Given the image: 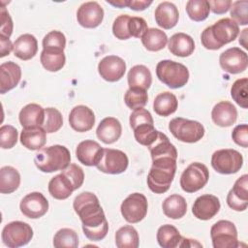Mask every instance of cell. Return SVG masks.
I'll use <instances>...</instances> for the list:
<instances>
[{"mask_svg": "<svg viewBox=\"0 0 248 248\" xmlns=\"http://www.w3.org/2000/svg\"><path fill=\"white\" fill-rule=\"evenodd\" d=\"M18 119L23 128L35 126L42 127L45 121V108L38 104H28L19 111Z\"/></svg>", "mask_w": 248, "mask_h": 248, "instance_id": "obj_28", "label": "cell"}, {"mask_svg": "<svg viewBox=\"0 0 248 248\" xmlns=\"http://www.w3.org/2000/svg\"><path fill=\"white\" fill-rule=\"evenodd\" d=\"M170 53L179 57L190 56L195 49V42L188 34L179 32L173 34L168 41Z\"/></svg>", "mask_w": 248, "mask_h": 248, "instance_id": "obj_25", "label": "cell"}, {"mask_svg": "<svg viewBox=\"0 0 248 248\" xmlns=\"http://www.w3.org/2000/svg\"><path fill=\"white\" fill-rule=\"evenodd\" d=\"M104 148L95 140H85L80 141L76 150L78 160L88 167L97 166L103 156Z\"/></svg>", "mask_w": 248, "mask_h": 248, "instance_id": "obj_20", "label": "cell"}, {"mask_svg": "<svg viewBox=\"0 0 248 248\" xmlns=\"http://www.w3.org/2000/svg\"><path fill=\"white\" fill-rule=\"evenodd\" d=\"M156 23L163 29H171L173 28L179 18V13L176 6L168 1L160 3L154 13Z\"/></svg>", "mask_w": 248, "mask_h": 248, "instance_id": "obj_24", "label": "cell"}, {"mask_svg": "<svg viewBox=\"0 0 248 248\" xmlns=\"http://www.w3.org/2000/svg\"><path fill=\"white\" fill-rule=\"evenodd\" d=\"M143 46L149 51H159L168 44L167 34L158 28H149L140 38Z\"/></svg>", "mask_w": 248, "mask_h": 248, "instance_id": "obj_36", "label": "cell"}, {"mask_svg": "<svg viewBox=\"0 0 248 248\" xmlns=\"http://www.w3.org/2000/svg\"><path fill=\"white\" fill-rule=\"evenodd\" d=\"M62 173H64L70 179L75 190L78 189L84 181V172L82 169L76 164H70L65 170H62Z\"/></svg>", "mask_w": 248, "mask_h": 248, "instance_id": "obj_48", "label": "cell"}, {"mask_svg": "<svg viewBox=\"0 0 248 248\" xmlns=\"http://www.w3.org/2000/svg\"><path fill=\"white\" fill-rule=\"evenodd\" d=\"M107 3H108L109 5H112L113 7H116V8H124V7L129 6V0H117V1L107 0Z\"/></svg>", "mask_w": 248, "mask_h": 248, "instance_id": "obj_57", "label": "cell"}, {"mask_svg": "<svg viewBox=\"0 0 248 248\" xmlns=\"http://www.w3.org/2000/svg\"><path fill=\"white\" fill-rule=\"evenodd\" d=\"M122 134V126L115 117H106L99 123L96 135L106 144H111L119 140Z\"/></svg>", "mask_w": 248, "mask_h": 248, "instance_id": "obj_22", "label": "cell"}, {"mask_svg": "<svg viewBox=\"0 0 248 248\" xmlns=\"http://www.w3.org/2000/svg\"><path fill=\"white\" fill-rule=\"evenodd\" d=\"M17 130L12 125H3L0 128V146L3 149H10L17 142Z\"/></svg>", "mask_w": 248, "mask_h": 248, "instance_id": "obj_45", "label": "cell"}, {"mask_svg": "<svg viewBox=\"0 0 248 248\" xmlns=\"http://www.w3.org/2000/svg\"><path fill=\"white\" fill-rule=\"evenodd\" d=\"M20 142L29 150H39L46 142V132L41 126L23 128L20 133Z\"/></svg>", "mask_w": 248, "mask_h": 248, "instance_id": "obj_27", "label": "cell"}, {"mask_svg": "<svg viewBox=\"0 0 248 248\" xmlns=\"http://www.w3.org/2000/svg\"><path fill=\"white\" fill-rule=\"evenodd\" d=\"M231 0H213L208 1V4L210 6V10L217 15H222L228 12L232 6Z\"/></svg>", "mask_w": 248, "mask_h": 248, "instance_id": "obj_53", "label": "cell"}, {"mask_svg": "<svg viewBox=\"0 0 248 248\" xmlns=\"http://www.w3.org/2000/svg\"><path fill=\"white\" fill-rule=\"evenodd\" d=\"M53 246L55 248H77L78 246V233L69 228L60 229L53 237Z\"/></svg>", "mask_w": 248, "mask_h": 248, "instance_id": "obj_40", "label": "cell"}, {"mask_svg": "<svg viewBox=\"0 0 248 248\" xmlns=\"http://www.w3.org/2000/svg\"><path fill=\"white\" fill-rule=\"evenodd\" d=\"M248 79L247 78L236 79L231 88V96L233 101L242 108H248V93H247Z\"/></svg>", "mask_w": 248, "mask_h": 248, "instance_id": "obj_41", "label": "cell"}, {"mask_svg": "<svg viewBox=\"0 0 248 248\" xmlns=\"http://www.w3.org/2000/svg\"><path fill=\"white\" fill-rule=\"evenodd\" d=\"M211 118L217 126L230 127L236 121V108L229 101H221L213 107Z\"/></svg>", "mask_w": 248, "mask_h": 248, "instance_id": "obj_23", "label": "cell"}, {"mask_svg": "<svg viewBox=\"0 0 248 248\" xmlns=\"http://www.w3.org/2000/svg\"><path fill=\"white\" fill-rule=\"evenodd\" d=\"M248 175L243 174L234 182L227 196L228 205L235 211H244L248 206Z\"/></svg>", "mask_w": 248, "mask_h": 248, "instance_id": "obj_17", "label": "cell"}, {"mask_svg": "<svg viewBox=\"0 0 248 248\" xmlns=\"http://www.w3.org/2000/svg\"><path fill=\"white\" fill-rule=\"evenodd\" d=\"M130 19L129 15L118 16L112 24V33L118 40H127L131 38L128 29V22Z\"/></svg>", "mask_w": 248, "mask_h": 248, "instance_id": "obj_46", "label": "cell"}, {"mask_svg": "<svg viewBox=\"0 0 248 248\" xmlns=\"http://www.w3.org/2000/svg\"><path fill=\"white\" fill-rule=\"evenodd\" d=\"M136 140L144 146L149 147L157 139L159 131L154 128V124L143 123L133 129Z\"/></svg>", "mask_w": 248, "mask_h": 248, "instance_id": "obj_39", "label": "cell"}, {"mask_svg": "<svg viewBox=\"0 0 248 248\" xmlns=\"http://www.w3.org/2000/svg\"><path fill=\"white\" fill-rule=\"evenodd\" d=\"M115 244L118 248H138L140 238L137 230L130 225L118 229L115 232Z\"/></svg>", "mask_w": 248, "mask_h": 248, "instance_id": "obj_37", "label": "cell"}, {"mask_svg": "<svg viewBox=\"0 0 248 248\" xmlns=\"http://www.w3.org/2000/svg\"><path fill=\"white\" fill-rule=\"evenodd\" d=\"M219 63L221 68L229 74H239L244 72L248 66V56L239 47H231L220 54Z\"/></svg>", "mask_w": 248, "mask_h": 248, "instance_id": "obj_13", "label": "cell"}, {"mask_svg": "<svg viewBox=\"0 0 248 248\" xmlns=\"http://www.w3.org/2000/svg\"><path fill=\"white\" fill-rule=\"evenodd\" d=\"M0 17H1V27H0V31L2 36H5L7 38H10L12 33H13V28H14V24H13V20L12 17L9 14V12L7 11V9L5 8V6L1 7L0 10Z\"/></svg>", "mask_w": 248, "mask_h": 248, "instance_id": "obj_52", "label": "cell"}, {"mask_svg": "<svg viewBox=\"0 0 248 248\" xmlns=\"http://www.w3.org/2000/svg\"><path fill=\"white\" fill-rule=\"evenodd\" d=\"M209 179V171L205 165L191 163L180 176V186L186 193H195L205 186Z\"/></svg>", "mask_w": 248, "mask_h": 248, "instance_id": "obj_8", "label": "cell"}, {"mask_svg": "<svg viewBox=\"0 0 248 248\" xmlns=\"http://www.w3.org/2000/svg\"><path fill=\"white\" fill-rule=\"evenodd\" d=\"M148 203L144 195L133 193L129 195L121 203L120 211L123 218L131 224L139 223L147 214Z\"/></svg>", "mask_w": 248, "mask_h": 248, "instance_id": "obj_11", "label": "cell"}, {"mask_svg": "<svg viewBox=\"0 0 248 248\" xmlns=\"http://www.w3.org/2000/svg\"><path fill=\"white\" fill-rule=\"evenodd\" d=\"M73 207L82 223L83 233L89 240L100 241L106 237L108 224L95 194L80 193L75 198Z\"/></svg>", "mask_w": 248, "mask_h": 248, "instance_id": "obj_1", "label": "cell"}, {"mask_svg": "<svg viewBox=\"0 0 248 248\" xmlns=\"http://www.w3.org/2000/svg\"><path fill=\"white\" fill-rule=\"evenodd\" d=\"M66 46L65 35L57 30L48 32L43 39V48H60L64 49Z\"/></svg>", "mask_w": 248, "mask_h": 248, "instance_id": "obj_47", "label": "cell"}, {"mask_svg": "<svg viewBox=\"0 0 248 248\" xmlns=\"http://www.w3.org/2000/svg\"><path fill=\"white\" fill-rule=\"evenodd\" d=\"M71 162L69 149L60 144L42 147L36 153L34 163L43 172H53L65 170Z\"/></svg>", "mask_w": 248, "mask_h": 248, "instance_id": "obj_4", "label": "cell"}, {"mask_svg": "<svg viewBox=\"0 0 248 248\" xmlns=\"http://www.w3.org/2000/svg\"><path fill=\"white\" fill-rule=\"evenodd\" d=\"M69 124L73 130L79 133L91 130L95 124L93 110L83 105L76 106L70 111Z\"/></svg>", "mask_w": 248, "mask_h": 248, "instance_id": "obj_19", "label": "cell"}, {"mask_svg": "<svg viewBox=\"0 0 248 248\" xmlns=\"http://www.w3.org/2000/svg\"><path fill=\"white\" fill-rule=\"evenodd\" d=\"M0 57H5L10 54V52L14 48V44H12L11 40L5 36L0 35Z\"/></svg>", "mask_w": 248, "mask_h": 248, "instance_id": "obj_54", "label": "cell"}, {"mask_svg": "<svg viewBox=\"0 0 248 248\" xmlns=\"http://www.w3.org/2000/svg\"><path fill=\"white\" fill-rule=\"evenodd\" d=\"M129 165V159L126 153L119 149L104 148L103 156L96 168L108 174H119L124 172Z\"/></svg>", "mask_w": 248, "mask_h": 248, "instance_id": "obj_12", "label": "cell"}, {"mask_svg": "<svg viewBox=\"0 0 248 248\" xmlns=\"http://www.w3.org/2000/svg\"><path fill=\"white\" fill-rule=\"evenodd\" d=\"M232 140L242 147L248 146V126L247 124H240L233 128L232 132Z\"/></svg>", "mask_w": 248, "mask_h": 248, "instance_id": "obj_51", "label": "cell"}, {"mask_svg": "<svg viewBox=\"0 0 248 248\" xmlns=\"http://www.w3.org/2000/svg\"><path fill=\"white\" fill-rule=\"evenodd\" d=\"M98 72L103 79L115 82L123 78L126 72V63L119 56L108 55L99 62Z\"/></svg>", "mask_w": 248, "mask_h": 248, "instance_id": "obj_15", "label": "cell"}, {"mask_svg": "<svg viewBox=\"0 0 248 248\" xmlns=\"http://www.w3.org/2000/svg\"><path fill=\"white\" fill-rule=\"evenodd\" d=\"M3 243L9 248H17L30 242L33 237L31 226L22 221H13L5 225L1 233Z\"/></svg>", "mask_w": 248, "mask_h": 248, "instance_id": "obj_7", "label": "cell"}, {"mask_svg": "<svg viewBox=\"0 0 248 248\" xmlns=\"http://www.w3.org/2000/svg\"><path fill=\"white\" fill-rule=\"evenodd\" d=\"M129 88H140L147 90L152 83V75L150 70L144 65H136L128 73Z\"/></svg>", "mask_w": 248, "mask_h": 248, "instance_id": "obj_29", "label": "cell"}, {"mask_svg": "<svg viewBox=\"0 0 248 248\" xmlns=\"http://www.w3.org/2000/svg\"><path fill=\"white\" fill-rule=\"evenodd\" d=\"M104 18V10L96 1L81 4L77 12V19L84 28H95L99 26Z\"/></svg>", "mask_w": 248, "mask_h": 248, "instance_id": "obj_16", "label": "cell"}, {"mask_svg": "<svg viewBox=\"0 0 248 248\" xmlns=\"http://www.w3.org/2000/svg\"><path fill=\"white\" fill-rule=\"evenodd\" d=\"M43 67L49 72L61 70L66 62L64 49L60 48H43L40 56Z\"/></svg>", "mask_w": 248, "mask_h": 248, "instance_id": "obj_31", "label": "cell"}, {"mask_svg": "<svg viewBox=\"0 0 248 248\" xmlns=\"http://www.w3.org/2000/svg\"><path fill=\"white\" fill-rule=\"evenodd\" d=\"M21 213L30 219H38L44 216L48 210V202L40 192L27 194L20 202Z\"/></svg>", "mask_w": 248, "mask_h": 248, "instance_id": "obj_14", "label": "cell"}, {"mask_svg": "<svg viewBox=\"0 0 248 248\" xmlns=\"http://www.w3.org/2000/svg\"><path fill=\"white\" fill-rule=\"evenodd\" d=\"M178 101L173 93L169 91L158 94L153 102V109L160 116H169L176 111Z\"/></svg>", "mask_w": 248, "mask_h": 248, "instance_id": "obj_33", "label": "cell"}, {"mask_svg": "<svg viewBox=\"0 0 248 248\" xmlns=\"http://www.w3.org/2000/svg\"><path fill=\"white\" fill-rule=\"evenodd\" d=\"M156 238L161 247L175 248L179 247L182 236L174 226L166 224L158 229Z\"/></svg>", "mask_w": 248, "mask_h": 248, "instance_id": "obj_35", "label": "cell"}, {"mask_svg": "<svg viewBox=\"0 0 248 248\" xmlns=\"http://www.w3.org/2000/svg\"><path fill=\"white\" fill-rule=\"evenodd\" d=\"M37 51L38 42L35 36L31 34H22L14 43L13 52L21 60H30L37 54Z\"/></svg>", "mask_w": 248, "mask_h": 248, "instance_id": "obj_26", "label": "cell"}, {"mask_svg": "<svg viewBox=\"0 0 248 248\" xmlns=\"http://www.w3.org/2000/svg\"><path fill=\"white\" fill-rule=\"evenodd\" d=\"M152 4V1L145 0H129V8L134 11H143Z\"/></svg>", "mask_w": 248, "mask_h": 248, "instance_id": "obj_55", "label": "cell"}, {"mask_svg": "<svg viewBox=\"0 0 248 248\" xmlns=\"http://www.w3.org/2000/svg\"><path fill=\"white\" fill-rule=\"evenodd\" d=\"M195 246L201 247L202 245L201 243L197 242L195 239H190V238H185V237L181 238L179 247H195Z\"/></svg>", "mask_w": 248, "mask_h": 248, "instance_id": "obj_56", "label": "cell"}, {"mask_svg": "<svg viewBox=\"0 0 248 248\" xmlns=\"http://www.w3.org/2000/svg\"><path fill=\"white\" fill-rule=\"evenodd\" d=\"M176 160L172 157L152 160V166L147 175V185L153 193L163 194L170 189L176 170Z\"/></svg>", "mask_w": 248, "mask_h": 248, "instance_id": "obj_3", "label": "cell"}, {"mask_svg": "<svg viewBox=\"0 0 248 248\" xmlns=\"http://www.w3.org/2000/svg\"><path fill=\"white\" fill-rule=\"evenodd\" d=\"M220 207V201L216 196L205 194L196 199L192 212L196 218L206 221L213 218L219 212Z\"/></svg>", "mask_w": 248, "mask_h": 248, "instance_id": "obj_18", "label": "cell"}, {"mask_svg": "<svg viewBox=\"0 0 248 248\" xmlns=\"http://www.w3.org/2000/svg\"><path fill=\"white\" fill-rule=\"evenodd\" d=\"M243 157L235 149H219L212 154L211 166L221 174H232L240 170Z\"/></svg>", "mask_w": 248, "mask_h": 248, "instance_id": "obj_9", "label": "cell"}, {"mask_svg": "<svg viewBox=\"0 0 248 248\" xmlns=\"http://www.w3.org/2000/svg\"><path fill=\"white\" fill-rule=\"evenodd\" d=\"M186 13L194 21H202L207 18L210 6L206 0H190L186 3Z\"/></svg>", "mask_w": 248, "mask_h": 248, "instance_id": "obj_38", "label": "cell"}, {"mask_svg": "<svg viewBox=\"0 0 248 248\" xmlns=\"http://www.w3.org/2000/svg\"><path fill=\"white\" fill-rule=\"evenodd\" d=\"M143 123L154 124L151 113L143 108L134 109L133 112L130 114V126H131V128L134 129L137 126H139L140 124H143Z\"/></svg>", "mask_w": 248, "mask_h": 248, "instance_id": "obj_50", "label": "cell"}, {"mask_svg": "<svg viewBox=\"0 0 248 248\" xmlns=\"http://www.w3.org/2000/svg\"><path fill=\"white\" fill-rule=\"evenodd\" d=\"M74 191L72 182L62 172L52 177L48 182V192L56 200H66Z\"/></svg>", "mask_w": 248, "mask_h": 248, "instance_id": "obj_30", "label": "cell"}, {"mask_svg": "<svg viewBox=\"0 0 248 248\" xmlns=\"http://www.w3.org/2000/svg\"><path fill=\"white\" fill-rule=\"evenodd\" d=\"M162 209L167 217L170 219H180L187 212V202L182 196L173 194L165 199L162 203Z\"/></svg>", "mask_w": 248, "mask_h": 248, "instance_id": "obj_32", "label": "cell"}, {"mask_svg": "<svg viewBox=\"0 0 248 248\" xmlns=\"http://www.w3.org/2000/svg\"><path fill=\"white\" fill-rule=\"evenodd\" d=\"M21 78L19 65L13 61H7L0 65V93L5 94L14 89Z\"/></svg>", "mask_w": 248, "mask_h": 248, "instance_id": "obj_21", "label": "cell"}, {"mask_svg": "<svg viewBox=\"0 0 248 248\" xmlns=\"http://www.w3.org/2000/svg\"><path fill=\"white\" fill-rule=\"evenodd\" d=\"M238 33V24L232 18L225 17L206 27L201 35V41L206 49L216 50L224 45L234 41Z\"/></svg>", "mask_w": 248, "mask_h": 248, "instance_id": "obj_2", "label": "cell"}, {"mask_svg": "<svg viewBox=\"0 0 248 248\" xmlns=\"http://www.w3.org/2000/svg\"><path fill=\"white\" fill-rule=\"evenodd\" d=\"M169 130L172 136L183 142L194 143L204 136V127L198 121L182 117H175L169 123Z\"/></svg>", "mask_w": 248, "mask_h": 248, "instance_id": "obj_6", "label": "cell"}, {"mask_svg": "<svg viewBox=\"0 0 248 248\" xmlns=\"http://www.w3.org/2000/svg\"><path fill=\"white\" fill-rule=\"evenodd\" d=\"M210 236L214 248H236L239 246L237 230L231 221L216 222L210 229Z\"/></svg>", "mask_w": 248, "mask_h": 248, "instance_id": "obj_10", "label": "cell"}, {"mask_svg": "<svg viewBox=\"0 0 248 248\" xmlns=\"http://www.w3.org/2000/svg\"><path fill=\"white\" fill-rule=\"evenodd\" d=\"M231 16L233 21L240 25L248 24V1H235L231 6Z\"/></svg>", "mask_w": 248, "mask_h": 248, "instance_id": "obj_44", "label": "cell"}, {"mask_svg": "<svg viewBox=\"0 0 248 248\" xmlns=\"http://www.w3.org/2000/svg\"><path fill=\"white\" fill-rule=\"evenodd\" d=\"M63 125V117L61 112L55 108H45V121L43 129L46 133H55Z\"/></svg>", "mask_w": 248, "mask_h": 248, "instance_id": "obj_43", "label": "cell"}, {"mask_svg": "<svg viewBox=\"0 0 248 248\" xmlns=\"http://www.w3.org/2000/svg\"><path fill=\"white\" fill-rule=\"evenodd\" d=\"M20 184V174L16 169L5 166L0 169V192L11 194L15 192Z\"/></svg>", "mask_w": 248, "mask_h": 248, "instance_id": "obj_34", "label": "cell"}, {"mask_svg": "<svg viewBox=\"0 0 248 248\" xmlns=\"http://www.w3.org/2000/svg\"><path fill=\"white\" fill-rule=\"evenodd\" d=\"M128 29L131 37L141 38L142 35L148 30V27L143 17L130 16V19L128 22Z\"/></svg>", "mask_w": 248, "mask_h": 248, "instance_id": "obj_49", "label": "cell"}, {"mask_svg": "<svg viewBox=\"0 0 248 248\" xmlns=\"http://www.w3.org/2000/svg\"><path fill=\"white\" fill-rule=\"evenodd\" d=\"M247 32H248V29L245 28L242 33L240 34V37H239V44L244 47V48H248V46H247Z\"/></svg>", "mask_w": 248, "mask_h": 248, "instance_id": "obj_58", "label": "cell"}, {"mask_svg": "<svg viewBox=\"0 0 248 248\" xmlns=\"http://www.w3.org/2000/svg\"><path fill=\"white\" fill-rule=\"evenodd\" d=\"M156 76L158 79L171 89L181 88L189 80L188 68L172 60H161L156 66Z\"/></svg>", "mask_w": 248, "mask_h": 248, "instance_id": "obj_5", "label": "cell"}, {"mask_svg": "<svg viewBox=\"0 0 248 248\" xmlns=\"http://www.w3.org/2000/svg\"><path fill=\"white\" fill-rule=\"evenodd\" d=\"M124 101L126 106L131 109L143 108L148 101L147 92L140 88H129L124 95Z\"/></svg>", "mask_w": 248, "mask_h": 248, "instance_id": "obj_42", "label": "cell"}]
</instances>
